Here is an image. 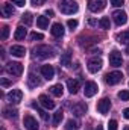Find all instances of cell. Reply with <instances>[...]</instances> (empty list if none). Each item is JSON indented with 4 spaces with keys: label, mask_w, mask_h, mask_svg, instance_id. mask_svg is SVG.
I'll use <instances>...</instances> for the list:
<instances>
[{
    "label": "cell",
    "mask_w": 129,
    "mask_h": 130,
    "mask_svg": "<svg viewBox=\"0 0 129 130\" xmlns=\"http://www.w3.org/2000/svg\"><path fill=\"white\" fill-rule=\"evenodd\" d=\"M59 9H61V12L65 14V15H71V14H76L78 12L79 6H78V3L74 0H61Z\"/></svg>",
    "instance_id": "obj_1"
},
{
    "label": "cell",
    "mask_w": 129,
    "mask_h": 130,
    "mask_svg": "<svg viewBox=\"0 0 129 130\" xmlns=\"http://www.w3.org/2000/svg\"><path fill=\"white\" fill-rule=\"evenodd\" d=\"M33 55L38 59H47V58L53 56V50L49 45H38V47L33 48Z\"/></svg>",
    "instance_id": "obj_2"
},
{
    "label": "cell",
    "mask_w": 129,
    "mask_h": 130,
    "mask_svg": "<svg viewBox=\"0 0 129 130\" xmlns=\"http://www.w3.org/2000/svg\"><path fill=\"white\" fill-rule=\"evenodd\" d=\"M122 79H123V76H122L120 71H112V73H108L105 76V82L108 85H117V83L122 82Z\"/></svg>",
    "instance_id": "obj_3"
},
{
    "label": "cell",
    "mask_w": 129,
    "mask_h": 130,
    "mask_svg": "<svg viewBox=\"0 0 129 130\" xmlns=\"http://www.w3.org/2000/svg\"><path fill=\"white\" fill-rule=\"evenodd\" d=\"M106 6V0H88V9L91 12H100Z\"/></svg>",
    "instance_id": "obj_4"
},
{
    "label": "cell",
    "mask_w": 129,
    "mask_h": 130,
    "mask_svg": "<svg viewBox=\"0 0 129 130\" xmlns=\"http://www.w3.org/2000/svg\"><path fill=\"white\" fill-rule=\"evenodd\" d=\"M109 64L112 67H122L123 64V58H122V53L117 52V50H112L109 53Z\"/></svg>",
    "instance_id": "obj_5"
},
{
    "label": "cell",
    "mask_w": 129,
    "mask_h": 130,
    "mask_svg": "<svg viewBox=\"0 0 129 130\" xmlns=\"http://www.w3.org/2000/svg\"><path fill=\"white\" fill-rule=\"evenodd\" d=\"M6 70H8V73L12 74V76H21V73H23V65L20 64V62H9L8 67H6Z\"/></svg>",
    "instance_id": "obj_6"
},
{
    "label": "cell",
    "mask_w": 129,
    "mask_h": 130,
    "mask_svg": "<svg viewBox=\"0 0 129 130\" xmlns=\"http://www.w3.org/2000/svg\"><path fill=\"white\" fill-rule=\"evenodd\" d=\"M112 18H114L115 24H119V26H123L128 21V15H126L125 11H114L112 12Z\"/></svg>",
    "instance_id": "obj_7"
},
{
    "label": "cell",
    "mask_w": 129,
    "mask_h": 130,
    "mask_svg": "<svg viewBox=\"0 0 129 130\" xmlns=\"http://www.w3.org/2000/svg\"><path fill=\"white\" fill-rule=\"evenodd\" d=\"M97 91H99V88H97V83L96 82H87L85 83V88H84V94H85V97H93V95H96Z\"/></svg>",
    "instance_id": "obj_8"
},
{
    "label": "cell",
    "mask_w": 129,
    "mask_h": 130,
    "mask_svg": "<svg viewBox=\"0 0 129 130\" xmlns=\"http://www.w3.org/2000/svg\"><path fill=\"white\" fill-rule=\"evenodd\" d=\"M40 73H41V76H43L44 79H47V80H52V79L55 77V68H53L52 65H43V67L40 68Z\"/></svg>",
    "instance_id": "obj_9"
},
{
    "label": "cell",
    "mask_w": 129,
    "mask_h": 130,
    "mask_svg": "<svg viewBox=\"0 0 129 130\" xmlns=\"http://www.w3.org/2000/svg\"><path fill=\"white\" fill-rule=\"evenodd\" d=\"M109 109H111V100H109V98H102V100L97 103V110H99V113L105 115V113L109 112Z\"/></svg>",
    "instance_id": "obj_10"
},
{
    "label": "cell",
    "mask_w": 129,
    "mask_h": 130,
    "mask_svg": "<svg viewBox=\"0 0 129 130\" xmlns=\"http://www.w3.org/2000/svg\"><path fill=\"white\" fill-rule=\"evenodd\" d=\"M88 71L90 73H97V71H100V68H102V59L100 58H93V59H90L88 61Z\"/></svg>",
    "instance_id": "obj_11"
},
{
    "label": "cell",
    "mask_w": 129,
    "mask_h": 130,
    "mask_svg": "<svg viewBox=\"0 0 129 130\" xmlns=\"http://www.w3.org/2000/svg\"><path fill=\"white\" fill-rule=\"evenodd\" d=\"M6 97H8V101H9V103L17 104V103H20V101H21V98H23V92H21L20 89H12Z\"/></svg>",
    "instance_id": "obj_12"
},
{
    "label": "cell",
    "mask_w": 129,
    "mask_h": 130,
    "mask_svg": "<svg viewBox=\"0 0 129 130\" xmlns=\"http://www.w3.org/2000/svg\"><path fill=\"white\" fill-rule=\"evenodd\" d=\"M23 124H24V127L28 130H38V123H36V120L32 115H26L23 118Z\"/></svg>",
    "instance_id": "obj_13"
},
{
    "label": "cell",
    "mask_w": 129,
    "mask_h": 130,
    "mask_svg": "<svg viewBox=\"0 0 129 130\" xmlns=\"http://www.w3.org/2000/svg\"><path fill=\"white\" fill-rule=\"evenodd\" d=\"M71 112H73L74 117H84L87 113V104L85 103H76L71 107Z\"/></svg>",
    "instance_id": "obj_14"
},
{
    "label": "cell",
    "mask_w": 129,
    "mask_h": 130,
    "mask_svg": "<svg viewBox=\"0 0 129 130\" xmlns=\"http://www.w3.org/2000/svg\"><path fill=\"white\" fill-rule=\"evenodd\" d=\"M38 101H40V104H41L43 107H46V109H53V107H55V101H53L52 98H49L47 95H44V94L40 95Z\"/></svg>",
    "instance_id": "obj_15"
},
{
    "label": "cell",
    "mask_w": 129,
    "mask_h": 130,
    "mask_svg": "<svg viewBox=\"0 0 129 130\" xmlns=\"http://www.w3.org/2000/svg\"><path fill=\"white\" fill-rule=\"evenodd\" d=\"M50 33H52L55 38H61V36H64V26H62L61 23H55V24H52Z\"/></svg>",
    "instance_id": "obj_16"
},
{
    "label": "cell",
    "mask_w": 129,
    "mask_h": 130,
    "mask_svg": "<svg viewBox=\"0 0 129 130\" xmlns=\"http://www.w3.org/2000/svg\"><path fill=\"white\" fill-rule=\"evenodd\" d=\"M9 52H11V55L15 56V58H23V56L26 55V48H24L23 45H12V47L9 48Z\"/></svg>",
    "instance_id": "obj_17"
},
{
    "label": "cell",
    "mask_w": 129,
    "mask_h": 130,
    "mask_svg": "<svg viewBox=\"0 0 129 130\" xmlns=\"http://www.w3.org/2000/svg\"><path fill=\"white\" fill-rule=\"evenodd\" d=\"M79 80L78 79H70L68 82H67V88H68V91H70V94H76L78 91H79Z\"/></svg>",
    "instance_id": "obj_18"
},
{
    "label": "cell",
    "mask_w": 129,
    "mask_h": 130,
    "mask_svg": "<svg viewBox=\"0 0 129 130\" xmlns=\"http://www.w3.org/2000/svg\"><path fill=\"white\" fill-rule=\"evenodd\" d=\"M50 94L55 95V97H61V95L64 94V86H62L61 83H56V85L50 86Z\"/></svg>",
    "instance_id": "obj_19"
},
{
    "label": "cell",
    "mask_w": 129,
    "mask_h": 130,
    "mask_svg": "<svg viewBox=\"0 0 129 130\" xmlns=\"http://www.w3.org/2000/svg\"><path fill=\"white\" fill-rule=\"evenodd\" d=\"M14 14V8H12V5H9V3H3L2 5V15L3 17H11Z\"/></svg>",
    "instance_id": "obj_20"
},
{
    "label": "cell",
    "mask_w": 129,
    "mask_h": 130,
    "mask_svg": "<svg viewBox=\"0 0 129 130\" xmlns=\"http://www.w3.org/2000/svg\"><path fill=\"white\" fill-rule=\"evenodd\" d=\"M36 24L40 29H46V27H49V18L44 15H40V17H36Z\"/></svg>",
    "instance_id": "obj_21"
},
{
    "label": "cell",
    "mask_w": 129,
    "mask_h": 130,
    "mask_svg": "<svg viewBox=\"0 0 129 130\" xmlns=\"http://www.w3.org/2000/svg\"><path fill=\"white\" fill-rule=\"evenodd\" d=\"M24 36H26V29L23 27V26H18L17 29H15V33H14V38L15 39H24Z\"/></svg>",
    "instance_id": "obj_22"
},
{
    "label": "cell",
    "mask_w": 129,
    "mask_h": 130,
    "mask_svg": "<svg viewBox=\"0 0 129 130\" xmlns=\"http://www.w3.org/2000/svg\"><path fill=\"white\" fill-rule=\"evenodd\" d=\"M3 115H5V118H17L18 112H17L15 109H11V107H5V109H3Z\"/></svg>",
    "instance_id": "obj_23"
},
{
    "label": "cell",
    "mask_w": 129,
    "mask_h": 130,
    "mask_svg": "<svg viewBox=\"0 0 129 130\" xmlns=\"http://www.w3.org/2000/svg\"><path fill=\"white\" fill-rule=\"evenodd\" d=\"M61 65L62 67H70L71 65V55H70V52H67V53H64L61 56Z\"/></svg>",
    "instance_id": "obj_24"
},
{
    "label": "cell",
    "mask_w": 129,
    "mask_h": 130,
    "mask_svg": "<svg viewBox=\"0 0 129 130\" xmlns=\"http://www.w3.org/2000/svg\"><path fill=\"white\" fill-rule=\"evenodd\" d=\"M117 41L120 42V44H129V30L128 32H123L120 33V35H117Z\"/></svg>",
    "instance_id": "obj_25"
},
{
    "label": "cell",
    "mask_w": 129,
    "mask_h": 130,
    "mask_svg": "<svg viewBox=\"0 0 129 130\" xmlns=\"http://www.w3.org/2000/svg\"><path fill=\"white\" fill-rule=\"evenodd\" d=\"M21 21H23L26 26H31V24L33 23L32 14H31V12H26V14H23V15H21Z\"/></svg>",
    "instance_id": "obj_26"
},
{
    "label": "cell",
    "mask_w": 129,
    "mask_h": 130,
    "mask_svg": "<svg viewBox=\"0 0 129 130\" xmlns=\"http://www.w3.org/2000/svg\"><path fill=\"white\" fill-rule=\"evenodd\" d=\"M78 129H79L78 121H74V120H68V121L65 123V130H78Z\"/></svg>",
    "instance_id": "obj_27"
},
{
    "label": "cell",
    "mask_w": 129,
    "mask_h": 130,
    "mask_svg": "<svg viewBox=\"0 0 129 130\" xmlns=\"http://www.w3.org/2000/svg\"><path fill=\"white\" fill-rule=\"evenodd\" d=\"M62 118H64V113H62V110H58L56 113H55V117H53V126H58L61 121H62Z\"/></svg>",
    "instance_id": "obj_28"
},
{
    "label": "cell",
    "mask_w": 129,
    "mask_h": 130,
    "mask_svg": "<svg viewBox=\"0 0 129 130\" xmlns=\"http://www.w3.org/2000/svg\"><path fill=\"white\" fill-rule=\"evenodd\" d=\"M28 82H29V86H31V88H35V86H38V85L41 83V82H40V80H38V79L33 76V74H29V77H28Z\"/></svg>",
    "instance_id": "obj_29"
},
{
    "label": "cell",
    "mask_w": 129,
    "mask_h": 130,
    "mask_svg": "<svg viewBox=\"0 0 129 130\" xmlns=\"http://www.w3.org/2000/svg\"><path fill=\"white\" fill-rule=\"evenodd\" d=\"M99 24H100V27H102V29H109V26H111V23H109V18H108V17H103V18L99 21Z\"/></svg>",
    "instance_id": "obj_30"
},
{
    "label": "cell",
    "mask_w": 129,
    "mask_h": 130,
    "mask_svg": "<svg viewBox=\"0 0 129 130\" xmlns=\"http://www.w3.org/2000/svg\"><path fill=\"white\" fill-rule=\"evenodd\" d=\"M119 98L123 100V101H128L129 100V91H120V92H119Z\"/></svg>",
    "instance_id": "obj_31"
},
{
    "label": "cell",
    "mask_w": 129,
    "mask_h": 130,
    "mask_svg": "<svg viewBox=\"0 0 129 130\" xmlns=\"http://www.w3.org/2000/svg\"><path fill=\"white\" fill-rule=\"evenodd\" d=\"M32 107H35V109H38L36 103H33V104H32ZM38 110H40V109H38ZM40 115H41V118H43L44 121H49V115H47V113H46L44 110H40Z\"/></svg>",
    "instance_id": "obj_32"
},
{
    "label": "cell",
    "mask_w": 129,
    "mask_h": 130,
    "mask_svg": "<svg viewBox=\"0 0 129 130\" xmlns=\"http://www.w3.org/2000/svg\"><path fill=\"white\" fill-rule=\"evenodd\" d=\"M8 36H9V27L3 26V29H2V39L5 41V39H8Z\"/></svg>",
    "instance_id": "obj_33"
},
{
    "label": "cell",
    "mask_w": 129,
    "mask_h": 130,
    "mask_svg": "<svg viewBox=\"0 0 129 130\" xmlns=\"http://www.w3.org/2000/svg\"><path fill=\"white\" fill-rule=\"evenodd\" d=\"M78 24H79V23H78V20H68V21H67V26H68L71 30H73V29H76V27H78Z\"/></svg>",
    "instance_id": "obj_34"
},
{
    "label": "cell",
    "mask_w": 129,
    "mask_h": 130,
    "mask_svg": "<svg viewBox=\"0 0 129 130\" xmlns=\"http://www.w3.org/2000/svg\"><path fill=\"white\" fill-rule=\"evenodd\" d=\"M43 38H44V36H43V33H36V32L31 33V39H32V41H36V39H38V41H41Z\"/></svg>",
    "instance_id": "obj_35"
},
{
    "label": "cell",
    "mask_w": 129,
    "mask_h": 130,
    "mask_svg": "<svg viewBox=\"0 0 129 130\" xmlns=\"http://www.w3.org/2000/svg\"><path fill=\"white\" fill-rule=\"evenodd\" d=\"M108 130H117V121H115V120H111V121H109Z\"/></svg>",
    "instance_id": "obj_36"
},
{
    "label": "cell",
    "mask_w": 129,
    "mask_h": 130,
    "mask_svg": "<svg viewBox=\"0 0 129 130\" xmlns=\"http://www.w3.org/2000/svg\"><path fill=\"white\" fill-rule=\"evenodd\" d=\"M123 3H125V0H111V5H112V6H115V8L123 6Z\"/></svg>",
    "instance_id": "obj_37"
},
{
    "label": "cell",
    "mask_w": 129,
    "mask_h": 130,
    "mask_svg": "<svg viewBox=\"0 0 129 130\" xmlns=\"http://www.w3.org/2000/svg\"><path fill=\"white\" fill-rule=\"evenodd\" d=\"M0 85L6 88V86H9V85H12V82H11V80H8V79H2V80H0Z\"/></svg>",
    "instance_id": "obj_38"
},
{
    "label": "cell",
    "mask_w": 129,
    "mask_h": 130,
    "mask_svg": "<svg viewBox=\"0 0 129 130\" xmlns=\"http://www.w3.org/2000/svg\"><path fill=\"white\" fill-rule=\"evenodd\" d=\"M31 2H32V5H33V6L36 8V6H41L43 3H46L47 0H31Z\"/></svg>",
    "instance_id": "obj_39"
},
{
    "label": "cell",
    "mask_w": 129,
    "mask_h": 130,
    "mask_svg": "<svg viewBox=\"0 0 129 130\" xmlns=\"http://www.w3.org/2000/svg\"><path fill=\"white\" fill-rule=\"evenodd\" d=\"M12 3L17 5V6H24L26 5V0H12Z\"/></svg>",
    "instance_id": "obj_40"
},
{
    "label": "cell",
    "mask_w": 129,
    "mask_h": 130,
    "mask_svg": "<svg viewBox=\"0 0 129 130\" xmlns=\"http://www.w3.org/2000/svg\"><path fill=\"white\" fill-rule=\"evenodd\" d=\"M123 117H125L126 120H129V107H128V109H125V110H123Z\"/></svg>",
    "instance_id": "obj_41"
},
{
    "label": "cell",
    "mask_w": 129,
    "mask_h": 130,
    "mask_svg": "<svg viewBox=\"0 0 129 130\" xmlns=\"http://www.w3.org/2000/svg\"><path fill=\"white\" fill-rule=\"evenodd\" d=\"M46 15H47V17H53V11H52V9H47V11H46Z\"/></svg>",
    "instance_id": "obj_42"
},
{
    "label": "cell",
    "mask_w": 129,
    "mask_h": 130,
    "mask_svg": "<svg viewBox=\"0 0 129 130\" xmlns=\"http://www.w3.org/2000/svg\"><path fill=\"white\" fill-rule=\"evenodd\" d=\"M90 24H91V26H94V24H97V21H96V20H90Z\"/></svg>",
    "instance_id": "obj_43"
},
{
    "label": "cell",
    "mask_w": 129,
    "mask_h": 130,
    "mask_svg": "<svg viewBox=\"0 0 129 130\" xmlns=\"http://www.w3.org/2000/svg\"><path fill=\"white\" fill-rule=\"evenodd\" d=\"M96 130H103V127H102V126H97V129Z\"/></svg>",
    "instance_id": "obj_44"
},
{
    "label": "cell",
    "mask_w": 129,
    "mask_h": 130,
    "mask_svg": "<svg viewBox=\"0 0 129 130\" xmlns=\"http://www.w3.org/2000/svg\"><path fill=\"white\" fill-rule=\"evenodd\" d=\"M126 53H128V55H129V44H128V45H126Z\"/></svg>",
    "instance_id": "obj_45"
},
{
    "label": "cell",
    "mask_w": 129,
    "mask_h": 130,
    "mask_svg": "<svg viewBox=\"0 0 129 130\" xmlns=\"http://www.w3.org/2000/svg\"><path fill=\"white\" fill-rule=\"evenodd\" d=\"M125 130H129V126H128V127H125Z\"/></svg>",
    "instance_id": "obj_46"
},
{
    "label": "cell",
    "mask_w": 129,
    "mask_h": 130,
    "mask_svg": "<svg viewBox=\"0 0 129 130\" xmlns=\"http://www.w3.org/2000/svg\"><path fill=\"white\" fill-rule=\"evenodd\" d=\"M128 71H129V67H128Z\"/></svg>",
    "instance_id": "obj_47"
},
{
    "label": "cell",
    "mask_w": 129,
    "mask_h": 130,
    "mask_svg": "<svg viewBox=\"0 0 129 130\" xmlns=\"http://www.w3.org/2000/svg\"><path fill=\"white\" fill-rule=\"evenodd\" d=\"M2 130H5V129H2Z\"/></svg>",
    "instance_id": "obj_48"
}]
</instances>
